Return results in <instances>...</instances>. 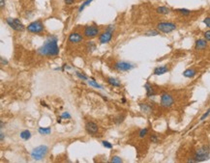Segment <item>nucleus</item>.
I'll return each instance as SVG.
<instances>
[{
  "label": "nucleus",
  "instance_id": "2",
  "mask_svg": "<svg viewBox=\"0 0 210 163\" xmlns=\"http://www.w3.org/2000/svg\"><path fill=\"white\" fill-rule=\"evenodd\" d=\"M48 152V147L47 145L38 146V147L34 148L32 152H31V157H32L34 160H37V161L42 160V159L45 157Z\"/></svg>",
  "mask_w": 210,
  "mask_h": 163
},
{
  "label": "nucleus",
  "instance_id": "4",
  "mask_svg": "<svg viewBox=\"0 0 210 163\" xmlns=\"http://www.w3.org/2000/svg\"><path fill=\"white\" fill-rule=\"evenodd\" d=\"M26 29L30 33L40 34L45 30V26L41 20H36V21H32L31 23H29L28 26L26 27Z\"/></svg>",
  "mask_w": 210,
  "mask_h": 163
},
{
  "label": "nucleus",
  "instance_id": "17",
  "mask_svg": "<svg viewBox=\"0 0 210 163\" xmlns=\"http://www.w3.org/2000/svg\"><path fill=\"white\" fill-rule=\"evenodd\" d=\"M107 81H108V83L110 85H111L113 86V87H121V83H120V81L118 80V79H116V78H114V77H107Z\"/></svg>",
  "mask_w": 210,
  "mask_h": 163
},
{
  "label": "nucleus",
  "instance_id": "43",
  "mask_svg": "<svg viewBox=\"0 0 210 163\" xmlns=\"http://www.w3.org/2000/svg\"><path fill=\"white\" fill-rule=\"evenodd\" d=\"M121 102H122V103H126V99L123 98V99H122V100H121Z\"/></svg>",
  "mask_w": 210,
  "mask_h": 163
},
{
  "label": "nucleus",
  "instance_id": "20",
  "mask_svg": "<svg viewBox=\"0 0 210 163\" xmlns=\"http://www.w3.org/2000/svg\"><path fill=\"white\" fill-rule=\"evenodd\" d=\"M196 74H197V71H196L195 70H193V69H188V70H186L183 72V75L185 76V77L192 78L196 75Z\"/></svg>",
  "mask_w": 210,
  "mask_h": 163
},
{
  "label": "nucleus",
  "instance_id": "39",
  "mask_svg": "<svg viewBox=\"0 0 210 163\" xmlns=\"http://www.w3.org/2000/svg\"><path fill=\"white\" fill-rule=\"evenodd\" d=\"M64 2H65V4H67V5H72L73 3L75 2V0H64Z\"/></svg>",
  "mask_w": 210,
  "mask_h": 163
},
{
  "label": "nucleus",
  "instance_id": "13",
  "mask_svg": "<svg viewBox=\"0 0 210 163\" xmlns=\"http://www.w3.org/2000/svg\"><path fill=\"white\" fill-rule=\"evenodd\" d=\"M139 106L141 112L144 114H150L153 111L152 106L149 105L148 103H139Z\"/></svg>",
  "mask_w": 210,
  "mask_h": 163
},
{
  "label": "nucleus",
  "instance_id": "21",
  "mask_svg": "<svg viewBox=\"0 0 210 163\" xmlns=\"http://www.w3.org/2000/svg\"><path fill=\"white\" fill-rule=\"evenodd\" d=\"M38 132L41 135H48L51 133V127H39L38 128Z\"/></svg>",
  "mask_w": 210,
  "mask_h": 163
},
{
  "label": "nucleus",
  "instance_id": "34",
  "mask_svg": "<svg viewBox=\"0 0 210 163\" xmlns=\"http://www.w3.org/2000/svg\"><path fill=\"white\" fill-rule=\"evenodd\" d=\"M209 115H210V108H208V110L206 111V112L204 114V115H202V116L201 117V119H199V121H201V122H202V121H204V120H205L206 118H207Z\"/></svg>",
  "mask_w": 210,
  "mask_h": 163
},
{
  "label": "nucleus",
  "instance_id": "44",
  "mask_svg": "<svg viewBox=\"0 0 210 163\" xmlns=\"http://www.w3.org/2000/svg\"><path fill=\"white\" fill-rule=\"evenodd\" d=\"M0 124H1V128H3V127H4V124H3V122H2V121H1V123H0Z\"/></svg>",
  "mask_w": 210,
  "mask_h": 163
},
{
  "label": "nucleus",
  "instance_id": "27",
  "mask_svg": "<svg viewBox=\"0 0 210 163\" xmlns=\"http://www.w3.org/2000/svg\"><path fill=\"white\" fill-rule=\"evenodd\" d=\"M92 1H93V0H86V1L83 2L82 4V6L79 7V13H82V12L83 11V10H84L85 7H86V6H88Z\"/></svg>",
  "mask_w": 210,
  "mask_h": 163
},
{
  "label": "nucleus",
  "instance_id": "36",
  "mask_svg": "<svg viewBox=\"0 0 210 163\" xmlns=\"http://www.w3.org/2000/svg\"><path fill=\"white\" fill-rule=\"evenodd\" d=\"M204 38H205L206 41H210V30L205 31V32H204Z\"/></svg>",
  "mask_w": 210,
  "mask_h": 163
},
{
  "label": "nucleus",
  "instance_id": "9",
  "mask_svg": "<svg viewBox=\"0 0 210 163\" xmlns=\"http://www.w3.org/2000/svg\"><path fill=\"white\" fill-rule=\"evenodd\" d=\"M85 130L86 132L90 134V135H95L98 130H99V127H98V124L96 123L92 122V121H88V122L85 123Z\"/></svg>",
  "mask_w": 210,
  "mask_h": 163
},
{
  "label": "nucleus",
  "instance_id": "40",
  "mask_svg": "<svg viewBox=\"0 0 210 163\" xmlns=\"http://www.w3.org/2000/svg\"><path fill=\"white\" fill-rule=\"evenodd\" d=\"M0 6H1V8L5 6V0H0Z\"/></svg>",
  "mask_w": 210,
  "mask_h": 163
},
{
  "label": "nucleus",
  "instance_id": "24",
  "mask_svg": "<svg viewBox=\"0 0 210 163\" xmlns=\"http://www.w3.org/2000/svg\"><path fill=\"white\" fill-rule=\"evenodd\" d=\"M87 83H88V85H90L91 87H94V88H97V89H103V86H101L100 84H98V83L95 80H93V79H92V81H91V80H87Z\"/></svg>",
  "mask_w": 210,
  "mask_h": 163
},
{
  "label": "nucleus",
  "instance_id": "6",
  "mask_svg": "<svg viewBox=\"0 0 210 163\" xmlns=\"http://www.w3.org/2000/svg\"><path fill=\"white\" fill-rule=\"evenodd\" d=\"M176 24L172 22H160L157 24V30L162 33H171L176 29Z\"/></svg>",
  "mask_w": 210,
  "mask_h": 163
},
{
  "label": "nucleus",
  "instance_id": "5",
  "mask_svg": "<svg viewBox=\"0 0 210 163\" xmlns=\"http://www.w3.org/2000/svg\"><path fill=\"white\" fill-rule=\"evenodd\" d=\"M100 34V28L97 25H87L83 30V35L88 39H93L96 38Z\"/></svg>",
  "mask_w": 210,
  "mask_h": 163
},
{
  "label": "nucleus",
  "instance_id": "10",
  "mask_svg": "<svg viewBox=\"0 0 210 163\" xmlns=\"http://www.w3.org/2000/svg\"><path fill=\"white\" fill-rule=\"evenodd\" d=\"M173 98L171 97L170 95H169V94H163L162 96H161V105H162L163 107H166V108H167V107H170L171 105L173 104Z\"/></svg>",
  "mask_w": 210,
  "mask_h": 163
},
{
  "label": "nucleus",
  "instance_id": "12",
  "mask_svg": "<svg viewBox=\"0 0 210 163\" xmlns=\"http://www.w3.org/2000/svg\"><path fill=\"white\" fill-rule=\"evenodd\" d=\"M68 41L71 44H79L83 41V37L78 32H73L69 35Z\"/></svg>",
  "mask_w": 210,
  "mask_h": 163
},
{
  "label": "nucleus",
  "instance_id": "23",
  "mask_svg": "<svg viewBox=\"0 0 210 163\" xmlns=\"http://www.w3.org/2000/svg\"><path fill=\"white\" fill-rule=\"evenodd\" d=\"M175 12L178 13V14H180V15H182V16H189V15H191V11H190V10H187V9H176Z\"/></svg>",
  "mask_w": 210,
  "mask_h": 163
},
{
  "label": "nucleus",
  "instance_id": "8",
  "mask_svg": "<svg viewBox=\"0 0 210 163\" xmlns=\"http://www.w3.org/2000/svg\"><path fill=\"white\" fill-rule=\"evenodd\" d=\"M135 68V65L127 61H118L114 64V69L118 71H129Z\"/></svg>",
  "mask_w": 210,
  "mask_h": 163
},
{
  "label": "nucleus",
  "instance_id": "42",
  "mask_svg": "<svg viewBox=\"0 0 210 163\" xmlns=\"http://www.w3.org/2000/svg\"><path fill=\"white\" fill-rule=\"evenodd\" d=\"M41 104L43 105V106H45V107H47V108H48V105L45 102H43V100H41Z\"/></svg>",
  "mask_w": 210,
  "mask_h": 163
},
{
  "label": "nucleus",
  "instance_id": "33",
  "mask_svg": "<svg viewBox=\"0 0 210 163\" xmlns=\"http://www.w3.org/2000/svg\"><path fill=\"white\" fill-rule=\"evenodd\" d=\"M124 119H125V116H118L117 118H115V120H114V122L116 123V124H121L122 122H123L124 121Z\"/></svg>",
  "mask_w": 210,
  "mask_h": 163
},
{
  "label": "nucleus",
  "instance_id": "11",
  "mask_svg": "<svg viewBox=\"0 0 210 163\" xmlns=\"http://www.w3.org/2000/svg\"><path fill=\"white\" fill-rule=\"evenodd\" d=\"M113 32H111V31L106 30L102 34H100V36H99L100 44H105L110 43V41H111V39H113Z\"/></svg>",
  "mask_w": 210,
  "mask_h": 163
},
{
  "label": "nucleus",
  "instance_id": "3",
  "mask_svg": "<svg viewBox=\"0 0 210 163\" xmlns=\"http://www.w3.org/2000/svg\"><path fill=\"white\" fill-rule=\"evenodd\" d=\"M210 157V148L208 146H202L196 152L194 160L196 162H202L209 159Z\"/></svg>",
  "mask_w": 210,
  "mask_h": 163
},
{
  "label": "nucleus",
  "instance_id": "30",
  "mask_svg": "<svg viewBox=\"0 0 210 163\" xmlns=\"http://www.w3.org/2000/svg\"><path fill=\"white\" fill-rule=\"evenodd\" d=\"M149 140H150V142H151V143L156 144V143H158V142H159V137L157 136L156 134H152L151 136H150Z\"/></svg>",
  "mask_w": 210,
  "mask_h": 163
},
{
  "label": "nucleus",
  "instance_id": "14",
  "mask_svg": "<svg viewBox=\"0 0 210 163\" xmlns=\"http://www.w3.org/2000/svg\"><path fill=\"white\" fill-rule=\"evenodd\" d=\"M170 71V69L167 67V66H161V67H157L154 69V71H153V74L155 75H162L164 74H166Z\"/></svg>",
  "mask_w": 210,
  "mask_h": 163
},
{
  "label": "nucleus",
  "instance_id": "32",
  "mask_svg": "<svg viewBox=\"0 0 210 163\" xmlns=\"http://www.w3.org/2000/svg\"><path fill=\"white\" fill-rule=\"evenodd\" d=\"M102 145L106 149H113V144L110 143V142H108V141H102Z\"/></svg>",
  "mask_w": 210,
  "mask_h": 163
},
{
  "label": "nucleus",
  "instance_id": "1",
  "mask_svg": "<svg viewBox=\"0 0 210 163\" xmlns=\"http://www.w3.org/2000/svg\"><path fill=\"white\" fill-rule=\"evenodd\" d=\"M57 41L58 40L56 36L48 37L43 46L37 50L38 54L42 55V56H48V57L57 56L59 54V47L57 46Z\"/></svg>",
  "mask_w": 210,
  "mask_h": 163
},
{
  "label": "nucleus",
  "instance_id": "37",
  "mask_svg": "<svg viewBox=\"0 0 210 163\" xmlns=\"http://www.w3.org/2000/svg\"><path fill=\"white\" fill-rule=\"evenodd\" d=\"M107 30L111 31V32H113V31L115 30V26H114V25H108V26L107 27Z\"/></svg>",
  "mask_w": 210,
  "mask_h": 163
},
{
  "label": "nucleus",
  "instance_id": "26",
  "mask_svg": "<svg viewBox=\"0 0 210 163\" xmlns=\"http://www.w3.org/2000/svg\"><path fill=\"white\" fill-rule=\"evenodd\" d=\"M147 133H148V128L144 127V128H142V129L139 130V138H144L146 135H147Z\"/></svg>",
  "mask_w": 210,
  "mask_h": 163
},
{
  "label": "nucleus",
  "instance_id": "38",
  "mask_svg": "<svg viewBox=\"0 0 210 163\" xmlns=\"http://www.w3.org/2000/svg\"><path fill=\"white\" fill-rule=\"evenodd\" d=\"M0 60H1V65H2V66H3V65H8V64H9L8 61H7L6 59H4L3 57L0 58Z\"/></svg>",
  "mask_w": 210,
  "mask_h": 163
},
{
  "label": "nucleus",
  "instance_id": "31",
  "mask_svg": "<svg viewBox=\"0 0 210 163\" xmlns=\"http://www.w3.org/2000/svg\"><path fill=\"white\" fill-rule=\"evenodd\" d=\"M60 117L62 118V119H65V120H70L72 118L69 112H63Z\"/></svg>",
  "mask_w": 210,
  "mask_h": 163
},
{
  "label": "nucleus",
  "instance_id": "25",
  "mask_svg": "<svg viewBox=\"0 0 210 163\" xmlns=\"http://www.w3.org/2000/svg\"><path fill=\"white\" fill-rule=\"evenodd\" d=\"M76 75L78 76L80 80H83V81H87V80H88V77H87V75H85L84 74H82V72L76 71Z\"/></svg>",
  "mask_w": 210,
  "mask_h": 163
},
{
  "label": "nucleus",
  "instance_id": "29",
  "mask_svg": "<svg viewBox=\"0 0 210 163\" xmlns=\"http://www.w3.org/2000/svg\"><path fill=\"white\" fill-rule=\"evenodd\" d=\"M110 161H111V162H114V163H121V162H123V159H122L120 157H117V155H114V157H111Z\"/></svg>",
  "mask_w": 210,
  "mask_h": 163
},
{
  "label": "nucleus",
  "instance_id": "16",
  "mask_svg": "<svg viewBox=\"0 0 210 163\" xmlns=\"http://www.w3.org/2000/svg\"><path fill=\"white\" fill-rule=\"evenodd\" d=\"M206 46H207V41L206 40L198 39L197 41H196V49H198V50L204 49Z\"/></svg>",
  "mask_w": 210,
  "mask_h": 163
},
{
  "label": "nucleus",
  "instance_id": "7",
  "mask_svg": "<svg viewBox=\"0 0 210 163\" xmlns=\"http://www.w3.org/2000/svg\"><path fill=\"white\" fill-rule=\"evenodd\" d=\"M6 22L13 30H15V31H23L25 29V26L23 25V23L17 19L8 18V19H6Z\"/></svg>",
  "mask_w": 210,
  "mask_h": 163
},
{
  "label": "nucleus",
  "instance_id": "28",
  "mask_svg": "<svg viewBox=\"0 0 210 163\" xmlns=\"http://www.w3.org/2000/svg\"><path fill=\"white\" fill-rule=\"evenodd\" d=\"M159 32L160 31H157V30H150V31H147L144 35L145 36H157V35H159Z\"/></svg>",
  "mask_w": 210,
  "mask_h": 163
},
{
  "label": "nucleus",
  "instance_id": "41",
  "mask_svg": "<svg viewBox=\"0 0 210 163\" xmlns=\"http://www.w3.org/2000/svg\"><path fill=\"white\" fill-rule=\"evenodd\" d=\"M4 136H5V134L1 132V134H0V140H1V142H3V140H4Z\"/></svg>",
  "mask_w": 210,
  "mask_h": 163
},
{
  "label": "nucleus",
  "instance_id": "35",
  "mask_svg": "<svg viewBox=\"0 0 210 163\" xmlns=\"http://www.w3.org/2000/svg\"><path fill=\"white\" fill-rule=\"evenodd\" d=\"M204 23L208 27V28H210V18H209V16H208V18H205L204 19Z\"/></svg>",
  "mask_w": 210,
  "mask_h": 163
},
{
  "label": "nucleus",
  "instance_id": "19",
  "mask_svg": "<svg viewBox=\"0 0 210 163\" xmlns=\"http://www.w3.org/2000/svg\"><path fill=\"white\" fill-rule=\"evenodd\" d=\"M19 137L22 138V139H23L24 141H28L31 137H32V135H31V132L29 130H22V132L19 133Z\"/></svg>",
  "mask_w": 210,
  "mask_h": 163
},
{
  "label": "nucleus",
  "instance_id": "22",
  "mask_svg": "<svg viewBox=\"0 0 210 163\" xmlns=\"http://www.w3.org/2000/svg\"><path fill=\"white\" fill-rule=\"evenodd\" d=\"M96 49V44L94 41H87L86 44V50L88 52H92Z\"/></svg>",
  "mask_w": 210,
  "mask_h": 163
},
{
  "label": "nucleus",
  "instance_id": "18",
  "mask_svg": "<svg viewBox=\"0 0 210 163\" xmlns=\"http://www.w3.org/2000/svg\"><path fill=\"white\" fill-rule=\"evenodd\" d=\"M156 13L159 15H169L170 13V10L166 6H161L156 9Z\"/></svg>",
  "mask_w": 210,
  "mask_h": 163
},
{
  "label": "nucleus",
  "instance_id": "15",
  "mask_svg": "<svg viewBox=\"0 0 210 163\" xmlns=\"http://www.w3.org/2000/svg\"><path fill=\"white\" fill-rule=\"evenodd\" d=\"M144 88L146 90V96H147L148 98L156 95V93H155V91H154V89H153V86L150 84L149 82L145 83V84H144Z\"/></svg>",
  "mask_w": 210,
  "mask_h": 163
}]
</instances>
